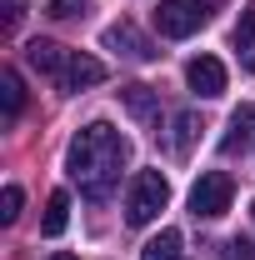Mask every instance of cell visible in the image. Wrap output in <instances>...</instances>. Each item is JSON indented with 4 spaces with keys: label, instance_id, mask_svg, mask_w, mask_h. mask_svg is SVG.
I'll use <instances>...</instances> for the list:
<instances>
[{
    "label": "cell",
    "instance_id": "cell-6",
    "mask_svg": "<svg viewBox=\"0 0 255 260\" xmlns=\"http://www.w3.org/2000/svg\"><path fill=\"white\" fill-rule=\"evenodd\" d=\"M105 80V65L95 60V55H80V50H70V60H65V70H60V90H85V85H100Z\"/></svg>",
    "mask_w": 255,
    "mask_h": 260
},
{
    "label": "cell",
    "instance_id": "cell-11",
    "mask_svg": "<svg viewBox=\"0 0 255 260\" xmlns=\"http://www.w3.org/2000/svg\"><path fill=\"white\" fill-rule=\"evenodd\" d=\"M0 105H5V120H15L20 110H25V85H20V75L5 65L0 70Z\"/></svg>",
    "mask_w": 255,
    "mask_h": 260
},
{
    "label": "cell",
    "instance_id": "cell-18",
    "mask_svg": "<svg viewBox=\"0 0 255 260\" xmlns=\"http://www.w3.org/2000/svg\"><path fill=\"white\" fill-rule=\"evenodd\" d=\"M20 15H25V0H5V30H15Z\"/></svg>",
    "mask_w": 255,
    "mask_h": 260
},
{
    "label": "cell",
    "instance_id": "cell-2",
    "mask_svg": "<svg viewBox=\"0 0 255 260\" xmlns=\"http://www.w3.org/2000/svg\"><path fill=\"white\" fill-rule=\"evenodd\" d=\"M165 205H170V180L160 170H140L130 180V195H125V220L130 225H150Z\"/></svg>",
    "mask_w": 255,
    "mask_h": 260
},
{
    "label": "cell",
    "instance_id": "cell-13",
    "mask_svg": "<svg viewBox=\"0 0 255 260\" xmlns=\"http://www.w3.org/2000/svg\"><path fill=\"white\" fill-rule=\"evenodd\" d=\"M140 260H180V230H160L155 240H145Z\"/></svg>",
    "mask_w": 255,
    "mask_h": 260
},
{
    "label": "cell",
    "instance_id": "cell-5",
    "mask_svg": "<svg viewBox=\"0 0 255 260\" xmlns=\"http://www.w3.org/2000/svg\"><path fill=\"white\" fill-rule=\"evenodd\" d=\"M185 85H190L195 95H205V100L225 95V65L215 60V55H195V60L185 65Z\"/></svg>",
    "mask_w": 255,
    "mask_h": 260
},
{
    "label": "cell",
    "instance_id": "cell-15",
    "mask_svg": "<svg viewBox=\"0 0 255 260\" xmlns=\"http://www.w3.org/2000/svg\"><path fill=\"white\" fill-rule=\"evenodd\" d=\"M20 205H25V190H20V185H5V190H0V220L15 225V220H20Z\"/></svg>",
    "mask_w": 255,
    "mask_h": 260
},
{
    "label": "cell",
    "instance_id": "cell-7",
    "mask_svg": "<svg viewBox=\"0 0 255 260\" xmlns=\"http://www.w3.org/2000/svg\"><path fill=\"white\" fill-rule=\"evenodd\" d=\"M105 45H110V50H120V55H130V60H155V45L135 30L130 20L110 25V30H105Z\"/></svg>",
    "mask_w": 255,
    "mask_h": 260
},
{
    "label": "cell",
    "instance_id": "cell-17",
    "mask_svg": "<svg viewBox=\"0 0 255 260\" xmlns=\"http://www.w3.org/2000/svg\"><path fill=\"white\" fill-rule=\"evenodd\" d=\"M190 130H195V115H180V120H175V150L190 145Z\"/></svg>",
    "mask_w": 255,
    "mask_h": 260
},
{
    "label": "cell",
    "instance_id": "cell-19",
    "mask_svg": "<svg viewBox=\"0 0 255 260\" xmlns=\"http://www.w3.org/2000/svg\"><path fill=\"white\" fill-rule=\"evenodd\" d=\"M50 260H75V255H50Z\"/></svg>",
    "mask_w": 255,
    "mask_h": 260
},
{
    "label": "cell",
    "instance_id": "cell-9",
    "mask_svg": "<svg viewBox=\"0 0 255 260\" xmlns=\"http://www.w3.org/2000/svg\"><path fill=\"white\" fill-rule=\"evenodd\" d=\"M65 225H70V195L65 190H50V200H45V220H40V235H65Z\"/></svg>",
    "mask_w": 255,
    "mask_h": 260
},
{
    "label": "cell",
    "instance_id": "cell-1",
    "mask_svg": "<svg viewBox=\"0 0 255 260\" xmlns=\"http://www.w3.org/2000/svg\"><path fill=\"white\" fill-rule=\"evenodd\" d=\"M125 160H130V140L110 125V120H90V125L70 140V150H65L70 180L90 195V200H105V195L115 190Z\"/></svg>",
    "mask_w": 255,
    "mask_h": 260
},
{
    "label": "cell",
    "instance_id": "cell-20",
    "mask_svg": "<svg viewBox=\"0 0 255 260\" xmlns=\"http://www.w3.org/2000/svg\"><path fill=\"white\" fill-rule=\"evenodd\" d=\"M250 215H255V205H250Z\"/></svg>",
    "mask_w": 255,
    "mask_h": 260
},
{
    "label": "cell",
    "instance_id": "cell-10",
    "mask_svg": "<svg viewBox=\"0 0 255 260\" xmlns=\"http://www.w3.org/2000/svg\"><path fill=\"white\" fill-rule=\"evenodd\" d=\"M120 105H125L135 120H155V110H160L150 85H125V90H120Z\"/></svg>",
    "mask_w": 255,
    "mask_h": 260
},
{
    "label": "cell",
    "instance_id": "cell-3",
    "mask_svg": "<svg viewBox=\"0 0 255 260\" xmlns=\"http://www.w3.org/2000/svg\"><path fill=\"white\" fill-rule=\"evenodd\" d=\"M230 200H235V180L225 170H205L190 185V215L195 220H220L230 210Z\"/></svg>",
    "mask_w": 255,
    "mask_h": 260
},
{
    "label": "cell",
    "instance_id": "cell-12",
    "mask_svg": "<svg viewBox=\"0 0 255 260\" xmlns=\"http://www.w3.org/2000/svg\"><path fill=\"white\" fill-rule=\"evenodd\" d=\"M235 50H240V65L255 75V5L240 15V25H235Z\"/></svg>",
    "mask_w": 255,
    "mask_h": 260
},
{
    "label": "cell",
    "instance_id": "cell-14",
    "mask_svg": "<svg viewBox=\"0 0 255 260\" xmlns=\"http://www.w3.org/2000/svg\"><path fill=\"white\" fill-rule=\"evenodd\" d=\"M250 125H255V105H240L235 115H230V135H225V150H235L245 135H250Z\"/></svg>",
    "mask_w": 255,
    "mask_h": 260
},
{
    "label": "cell",
    "instance_id": "cell-8",
    "mask_svg": "<svg viewBox=\"0 0 255 260\" xmlns=\"http://www.w3.org/2000/svg\"><path fill=\"white\" fill-rule=\"evenodd\" d=\"M25 60H30L40 75L60 80V70H65V60H70V50H65V45H55V40H30V45H25Z\"/></svg>",
    "mask_w": 255,
    "mask_h": 260
},
{
    "label": "cell",
    "instance_id": "cell-4",
    "mask_svg": "<svg viewBox=\"0 0 255 260\" xmlns=\"http://www.w3.org/2000/svg\"><path fill=\"white\" fill-rule=\"evenodd\" d=\"M210 20V0H160L155 10V30L165 40H185Z\"/></svg>",
    "mask_w": 255,
    "mask_h": 260
},
{
    "label": "cell",
    "instance_id": "cell-16",
    "mask_svg": "<svg viewBox=\"0 0 255 260\" xmlns=\"http://www.w3.org/2000/svg\"><path fill=\"white\" fill-rule=\"evenodd\" d=\"M90 10V0H50V15L55 20H75V15H85Z\"/></svg>",
    "mask_w": 255,
    "mask_h": 260
}]
</instances>
